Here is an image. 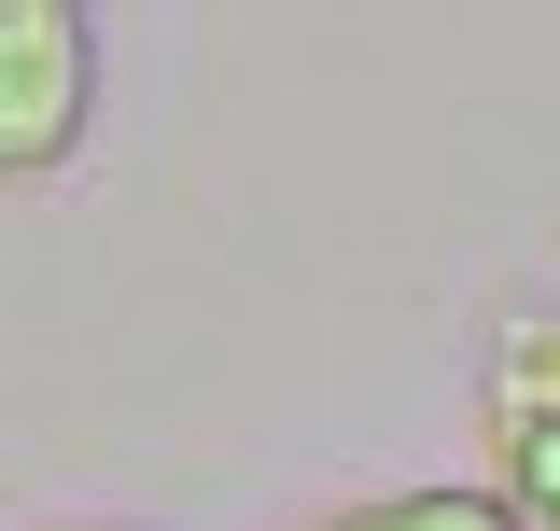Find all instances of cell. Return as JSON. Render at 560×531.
Wrapping results in <instances>:
<instances>
[{
    "label": "cell",
    "instance_id": "1",
    "mask_svg": "<svg viewBox=\"0 0 560 531\" xmlns=\"http://www.w3.org/2000/svg\"><path fill=\"white\" fill-rule=\"evenodd\" d=\"M98 127V14L0 0V182H57Z\"/></svg>",
    "mask_w": 560,
    "mask_h": 531
},
{
    "label": "cell",
    "instance_id": "2",
    "mask_svg": "<svg viewBox=\"0 0 560 531\" xmlns=\"http://www.w3.org/2000/svg\"><path fill=\"white\" fill-rule=\"evenodd\" d=\"M490 504L504 531H560V308H504L490 335Z\"/></svg>",
    "mask_w": 560,
    "mask_h": 531
},
{
    "label": "cell",
    "instance_id": "3",
    "mask_svg": "<svg viewBox=\"0 0 560 531\" xmlns=\"http://www.w3.org/2000/svg\"><path fill=\"white\" fill-rule=\"evenodd\" d=\"M308 531H504L490 489H393V504H350V518H308Z\"/></svg>",
    "mask_w": 560,
    "mask_h": 531
}]
</instances>
